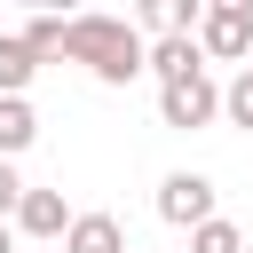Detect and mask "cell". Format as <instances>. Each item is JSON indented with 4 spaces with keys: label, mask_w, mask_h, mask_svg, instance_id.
Instances as JSON below:
<instances>
[{
    "label": "cell",
    "mask_w": 253,
    "mask_h": 253,
    "mask_svg": "<svg viewBox=\"0 0 253 253\" xmlns=\"http://www.w3.org/2000/svg\"><path fill=\"white\" fill-rule=\"evenodd\" d=\"M63 55L87 63L103 87H134L150 71V47H142V32L126 16H63Z\"/></svg>",
    "instance_id": "obj_1"
},
{
    "label": "cell",
    "mask_w": 253,
    "mask_h": 253,
    "mask_svg": "<svg viewBox=\"0 0 253 253\" xmlns=\"http://www.w3.org/2000/svg\"><path fill=\"white\" fill-rule=\"evenodd\" d=\"M198 55H213V63L253 55V0H213L198 24Z\"/></svg>",
    "instance_id": "obj_2"
},
{
    "label": "cell",
    "mask_w": 253,
    "mask_h": 253,
    "mask_svg": "<svg viewBox=\"0 0 253 253\" xmlns=\"http://www.w3.org/2000/svg\"><path fill=\"white\" fill-rule=\"evenodd\" d=\"M213 111H221V87H213L206 71H190V79L158 87V119H166V126H182V134H190V126H206Z\"/></svg>",
    "instance_id": "obj_3"
},
{
    "label": "cell",
    "mask_w": 253,
    "mask_h": 253,
    "mask_svg": "<svg viewBox=\"0 0 253 253\" xmlns=\"http://www.w3.org/2000/svg\"><path fill=\"white\" fill-rule=\"evenodd\" d=\"M158 213H166L174 229H206V221H213V182H206V174H166V182H158Z\"/></svg>",
    "instance_id": "obj_4"
},
{
    "label": "cell",
    "mask_w": 253,
    "mask_h": 253,
    "mask_svg": "<svg viewBox=\"0 0 253 253\" xmlns=\"http://www.w3.org/2000/svg\"><path fill=\"white\" fill-rule=\"evenodd\" d=\"M71 206H63V190H24V206H16V229L24 237H71Z\"/></svg>",
    "instance_id": "obj_5"
},
{
    "label": "cell",
    "mask_w": 253,
    "mask_h": 253,
    "mask_svg": "<svg viewBox=\"0 0 253 253\" xmlns=\"http://www.w3.org/2000/svg\"><path fill=\"white\" fill-rule=\"evenodd\" d=\"M63 253H126V229H119L111 213H79L71 237H63Z\"/></svg>",
    "instance_id": "obj_6"
},
{
    "label": "cell",
    "mask_w": 253,
    "mask_h": 253,
    "mask_svg": "<svg viewBox=\"0 0 253 253\" xmlns=\"http://www.w3.org/2000/svg\"><path fill=\"white\" fill-rule=\"evenodd\" d=\"M150 71H158V87H174V79L206 71V55H198V40H158L150 47Z\"/></svg>",
    "instance_id": "obj_7"
},
{
    "label": "cell",
    "mask_w": 253,
    "mask_h": 253,
    "mask_svg": "<svg viewBox=\"0 0 253 253\" xmlns=\"http://www.w3.org/2000/svg\"><path fill=\"white\" fill-rule=\"evenodd\" d=\"M32 134H40V119H32V103H24V95H0V158H16V150H32Z\"/></svg>",
    "instance_id": "obj_8"
},
{
    "label": "cell",
    "mask_w": 253,
    "mask_h": 253,
    "mask_svg": "<svg viewBox=\"0 0 253 253\" xmlns=\"http://www.w3.org/2000/svg\"><path fill=\"white\" fill-rule=\"evenodd\" d=\"M32 71H40V55L24 47V32H0V95H24Z\"/></svg>",
    "instance_id": "obj_9"
},
{
    "label": "cell",
    "mask_w": 253,
    "mask_h": 253,
    "mask_svg": "<svg viewBox=\"0 0 253 253\" xmlns=\"http://www.w3.org/2000/svg\"><path fill=\"white\" fill-rule=\"evenodd\" d=\"M190 253H245V237H237V221H206V229H190Z\"/></svg>",
    "instance_id": "obj_10"
},
{
    "label": "cell",
    "mask_w": 253,
    "mask_h": 253,
    "mask_svg": "<svg viewBox=\"0 0 253 253\" xmlns=\"http://www.w3.org/2000/svg\"><path fill=\"white\" fill-rule=\"evenodd\" d=\"M221 111H229V126H245V134H253V63L221 87Z\"/></svg>",
    "instance_id": "obj_11"
},
{
    "label": "cell",
    "mask_w": 253,
    "mask_h": 253,
    "mask_svg": "<svg viewBox=\"0 0 253 253\" xmlns=\"http://www.w3.org/2000/svg\"><path fill=\"white\" fill-rule=\"evenodd\" d=\"M24 47H32L40 63H47V55H63V16H32V24H24Z\"/></svg>",
    "instance_id": "obj_12"
},
{
    "label": "cell",
    "mask_w": 253,
    "mask_h": 253,
    "mask_svg": "<svg viewBox=\"0 0 253 253\" xmlns=\"http://www.w3.org/2000/svg\"><path fill=\"white\" fill-rule=\"evenodd\" d=\"M16 206H24V182H16V166H8V158H0V221H8V213H16Z\"/></svg>",
    "instance_id": "obj_13"
},
{
    "label": "cell",
    "mask_w": 253,
    "mask_h": 253,
    "mask_svg": "<svg viewBox=\"0 0 253 253\" xmlns=\"http://www.w3.org/2000/svg\"><path fill=\"white\" fill-rule=\"evenodd\" d=\"M0 253H16V237H8V221H0Z\"/></svg>",
    "instance_id": "obj_14"
},
{
    "label": "cell",
    "mask_w": 253,
    "mask_h": 253,
    "mask_svg": "<svg viewBox=\"0 0 253 253\" xmlns=\"http://www.w3.org/2000/svg\"><path fill=\"white\" fill-rule=\"evenodd\" d=\"M245 253H253V245H245Z\"/></svg>",
    "instance_id": "obj_15"
}]
</instances>
